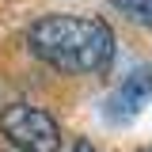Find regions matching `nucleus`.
I'll return each instance as SVG.
<instances>
[{"label":"nucleus","mask_w":152,"mask_h":152,"mask_svg":"<svg viewBox=\"0 0 152 152\" xmlns=\"http://www.w3.org/2000/svg\"><path fill=\"white\" fill-rule=\"evenodd\" d=\"M12 152H19V148H12Z\"/></svg>","instance_id":"7"},{"label":"nucleus","mask_w":152,"mask_h":152,"mask_svg":"<svg viewBox=\"0 0 152 152\" xmlns=\"http://www.w3.org/2000/svg\"><path fill=\"white\" fill-rule=\"evenodd\" d=\"M145 152H152V148H145Z\"/></svg>","instance_id":"6"},{"label":"nucleus","mask_w":152,"mask_h":152,"mask_svg":"<svg viewBox=\"0 0 152 152\" xmlns=\"http://www.w3.org/2000/svg\"><path fill=\"white\" fill-rule=\"evenodd\" d=\"M0 133L15 145L19 152H57L61 148V126L38 107L15 103L0 110Z\"/></svg>","instance_id":"2"},{"label":"nucleus","mask_w":152,"mask_h":152,"mask_svg":"<svg viewBox=\"0 0 152 152\" xmlns=\"http://www.w3.org/2000/svg\"><path fill=\"white\" fill-rule=\"evenodd\" d=\"M72 152H95V145H91V141H80V145H76Z\"/></svg>","instance_id":"5"},{"label":"nucleus","mask_w":152,"mask_h":152,"mask_svg":"<svg viewBox=\"0 0 152 152\" xmlns=\"http://www.w3.org/2000/svg\"><path fill=\"white\" fill-rule=\"evenodd\" d=\"M110 4L137 23H152V0H110Z\"/></svg>","instance_id":"4"},{"label":"nucleus","mask_w":152,"mask_h":152,"mask_svg":"<svg viewBox=\"0 0 152 152\" xmlns=\"http://www.w3.org/2000/svg\"><path fill=\"white\" fill-rule=\"evenodd\" d=\"M148 99H152V65H145V69H137V72H129L122 80V88H118L114 99L107 103V107H110L107 114H110L114 122H126V118H133Z\"/></svg>","instance_id":"3"},{"label":"nucleus","mask_w":152,"mask_h":152,"mask_svg":"<svg viewBox=\"0 0 152 152\" xmlns=\"http://www.w3.org/2000/svg\"><path fill=\"white\" fill-rule=\"evenodd\" d=\"M27 42L34 57L72 76L99 72L114 57V31L99 15H46L27 31Z\"/></svg>","instance_id":"1"}]
</instances>
